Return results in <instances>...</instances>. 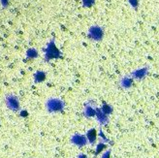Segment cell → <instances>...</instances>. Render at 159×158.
Masks as SVG:
<instances>
[{"mask_svg": "<svg viewBox=\"0 0 159 158\" xmlns=\"http://www.w3.org/2000/svg\"><path fill=\"white\" fill-rule=\"evenodd\" d=\"M65 102L58 97H50L45 103L47 112L50 114L61 113L65 110Z\"/></svg>", "mask_w": 159, "mask_h": 158, "instance_id": "obj_1", "label": "cell"}, {"mask_svg": "<svg viewBox=\"0 0 159 158\" xmlns=\"http://www.w3.org/2000/svg\"><path fill=\"white\" fill-rule=\"evenodd\" d=\"M61 56V52L57 49V47L55 46L53 41H51L47 45L45 49V59L47 61H50L54 58H58Z\"/></svg>", "mask_w": 159, "mask_h": 158, "instance_id": "obj_2", "label": "cell"}, {"mask_svg": "<svg viewBox=\"0 0 159 158\" xmlns=\"http://www.w3.org/2000/svg\"><path fill=\"white\" fill-rule=\"evenodd\" d=\"M5 104L7 108L9 109L12 112H20V99L17 95L15 94H8L5 97Z\"/></svg>", "mask_w": 159, "mask_h": 158, "instance_id": "obj_3", "label": "cell"}, {"mask_svg": "<svg viewBox=\"0 0 159 158\" xmlns=\"http://www.w3.org/2000/svg\"><path fill=\"white\" fill-rule=\"evenodd\" d=\"M104 31L99 25H93L89 29V38L95 42H99L103 39Z\"/></svg>", "mask_w": 159, "mask_h": 158, "instance_id": "obj_4", "label": "cell"}, {"mask_svg": "<svg viewBox=\"0 0 159 158\" xmlns=\"http://www.w3.org/2000/svg\"><path fill=\"white\" fill-rule=\"evenodd\" d=\"M70 141L74 146H76L78 147H84V146L89 144L85 135H82V134H79V133H75L74 135L71 137Z\"/></svg>", "mask_w": 159, "mask_h": 158, "instance_id": "obj_5", "label": "cell"}, {"mask_svg": "<svg viewBox=\"0 0 159 158\" xmlns=\"http://www.w3.org/2000/svg\"><path fill=\"white\" fill-rule=\"evenodd\" d=\"M96 108L93 103H90V101L85 102L84 107V111H83V115L85 118H93L95 117V115H96Z\"/></svg>", "mask_w": 159, "mask_h": 158, "instance_id": "obj_6", "label": "cell"}, {"mask_svg": "<svg viewBox=\"0 0 159 158\" xmlns=\"http://www.w3.org/2000/svg\"><path fill=\"white\" fill-rule=\"evenodd\" d=\"M148 74V67H142V68L134 70L130 76L133 78V80L143 81L147 78Z\"/></svg>", "mask_w": 159, "mask_h": 158, "instance_id": "obj_7", "label": "cell"}, {"mask_svg": "<svg viewBox=\"0 0 159 158\" xmlns=\"http://www.w3.org/2000/svg\"><path fill=\"white\" fill-rule=\"evenodd\" d=\"M95 118L98 121V123L101 126H105L109 122V115L104 114L101 111L100 108H96V115H95Z\"/></svg>", "mask_w": 159, "mask_h": 158, "instance_id": "obj_8", "label": "cell"}, {"mask_svg": "<svg viewBox=\"0 0 159 158\" xmlns=\"http://www.w3.org/2000/svg\"><path fill=\"white\" fill-rule=\"evenodd\" d=\"M134 84V80L131 76H124L119 81V85L123 89H130Z\"/></svg>", "mask_w": 159, "mask_h": 158, "instance_id": "obj_9", "label": "cell"}, {"mask_svg": "<svg viewBox=\"0 0 159 158\" xmlns=\"http://www.w3.org/2000/svg\"><path fill=\"white\" fill-rule=\"evenodd\" d=\"M97 135H98V132L95 128H91V129H89V131H87L86 134H85V137L87 139L89 144L94 145L95 142H96V140H97Z\"/></svg>", "mask_w": 159, "mask_h": 158, "instance_id": "obj_10", "label": "cell"}, {"mask_svg": "<svg viewBox=\"0 0 159 158\" xmlns=\"http://www.w3.org/2000/svg\"><path fill=\"white\" fill-rule=\"evenodd\" d=\"M47 78V74L44 72V71H36L33 75V79H34V83L36 84H40V83H43Z\"/></svg>", "mask_w": 159, "mask_h": 158, "instance_id": "obj_11", "label": "cell"}, {"mask_svg": "<svg viewBox=\"0 0 159 158\" xmlns=\"http://www.w3.org/2000/svg\"><path fill=\"white\" fill-rule=\"evenodd\" d=\"M100 109H101L102 112L104 114H106L107 115H110L111 114H113V111H114V108L108 103H103L101 105Z\"/></svg>", "mask_w": 159, "mask_h": 158, "instance_id": "obj_12", "label": "cell"}, {"mask_svg": "<svg viewBox=\"0 0 159 158\" xmlns=\"http://www.w3.org/2000/svg\"><path fill=\"white\" fill-rule=\"evenodd\" d=\"M26 57L27 58H36V57H38V52H37V50L33 49V48L27 50V52H26Z\"/></svg>", "mask_w": 159, "mask_h": 158, "instance_id": "obj_13", "label": "cell"}, {"mask_svg": "<svg viewBox=\"0 0 159 158\" xmlns=\"http://www.w3.org/2000/svg\"><path fill=\"white\" fill-rule=\"evenodd\" d=\"M106 148H107L106 143H103V142H100V143H98L97 146H96V151H95V155L99 154L101 151H104V149H106Z\"/></svg>", "mask_w": 159, "mask_h": 158, "instance_id": "obj_14", "label": "cell"}, {"mask_svg": "<svg viewBox=\"0 0 159 158\" xmlns=\"http://www.w3.org/2000/svg\"><path fill=\"white\" fill-rule=\"evenodd\" d=\"M128 2L133 9H137L139 6V0H128Z\"/></svg>", "mask_w": 159, "mask_h": 158, "instance_id": "obj_15", "label": "cell"}, {"mask_svg": "<svg viewBox=\"0 0 159 158\" xmlns=\"http://www.w3.org/2000/svg\"><path fill=\"white\" fill-rule=\"evenodd\" d=\"M95 2V0H83V4L84 7H91Z\"/></svg>", "mask_w": 159, "mask_h": 158, "instance_id": "obj_16", "label": "cell"}, {"mask_svg": "<svg viewBox=\"0 0 159 158\" xmlns=\"http://www.w3.org/2000/svg\"><path fill=\"white\" fill-rule=\"evenodd\" d=\"M98 135H99V137L103 140L102 142H103V143H107V142H109V140L106 138V136H105V134L104 133H103L102 132V130H100L99 131V133H98Z\"/></svg>", "mask_w": 159, "mask_h": 158, "instance_id": "obj_17", "label": "cell"}, {"mask_svg": "<svg viewBox=\"0 0 159 158\" xmlns=\"http://www.w3.org/2000/svg\"><path fill=\"white\" fill-rule=\"evenodd\" d=\"M101 158H111V151H106L102 154Z\"/></svg>", "mask_w": 159, "mask_h": 158, "instance_id": "obj_18", "label": "cell"}, {"mask_svg": "<svg viewBox=\"0 0 159 158\" xmlns=\"http://www.w3.org/2000/svg\"><path fill=\"white\" fill-rule=\"evenodd\" d=\"M9 2H10V0H0V3H1L2 7H7Z\"/></svg>", "mask_w": 159, "mask_h": 158, "instance_id": "obj_19", "label": "cell"}, {"mask_svg": "<svg viewBox=\"0 0 159 158\" xmlns=\"http://www.w3.org/2000/svg\"><path fill=\"white\" fill-rule=\"evenodd\" d=\"M78 158H87V156L84 153H81V154H79L78 155Z\"/></svg>", "mask_w": 159, "mask_h": 158, "instance_id": "obj_20", "label": "cell"}]
</instances>
